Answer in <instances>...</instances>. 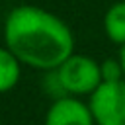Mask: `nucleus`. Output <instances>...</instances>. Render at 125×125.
I'll return each mask as SVG.
<instances>
[{
  "label": "nucleus",
  "mask_w": 125,
  "mask_h": 125,
  "mask_svg": "<svg viewBox=\"0 0 125 125\" xmlns=\"http://www.w3.org/2000/svg\"><path fill=\"white\" fill-rule=\"evenodd\" d=\"M4 47L25 66L35 70H55L74 53V35L57 14L20 4L12 8L4 21Z\"/></svg>",
  "instance_id": "nucleus-1"
},
{
  "label": "nucleus",
  "mask_w": 125,
  "mask_h": 125,
  "mask_svg": "<svg viewBox=\"0 0 125 125\" xmlns=\"http://www.w3.org/2000/svg\"><path fill=\"white\" fill-rule=\"evenodd\" d=\"M43 125H96V119L88 102L78 96H64L51 102Z\"/></svg>",
  "instance_id": "nucleus-4"
},
{
  "label": "nucleus",
  "mask_w": 125,
  "mask_h": 125,
  "mask_svg": "<svg viewBox=\"0 0 125 125\" xmlns=\"http://www.w3.org/2000/svg\"><path fill=\"white\" fill-rule=\"evenodd\" d=\"M88 104L96 125H125V78L117 82H102L88 96Z\"/></svg>",
  "instance_id": "nucleus-3"
},
{
  "label": "nucleus",
  "mask_w": 125,
  "mask_h": 125,
  "mask_svg": "<svg viewBox=\"0 0 125 125\" xmlns=\"http://www.w3.org/2000/svg\"><path fill=\"white\" fill-rule=\"evenodd\" d=\"M104 33L111 43H115L119 47L125 45V0H119L105 10Z\"/></svg>",
  "instance_id": "nucleus-5"
},
{
  "label": "nucleus",
  "mask_w": 125,
  "mask_h": 125,
  "mask_svg": "<svg viewBox=\"0 0 125 125\" xmlns=\"http://www.w3.org/2000/svg\"><path fill=\"white\" fill-rule=\"evenodd\" d=\"M102 78H104V82L123 80L125 72H123L121 61L119 59H105V61H102Z\"/></svg>",
  "instance_id": "nucleus-8"
},
{
  "label": "nucleus",
  "mask_w": 125,
  "mask_h": 125,
  "mask_svg": "<svg viewBox=\"0 0 125 125\" xmlns=\"http://www.w3.org/2000/svg\"><path fill=\"white\" fill-rule=\"evenodd\" d=\"M41 86H43V92H45L47 96H51L53 100H59V98L68 96V94L64 92V86H62V82H61V78H59L57 68H55V70H47V72L43 74Z\"/></svg>",
  "instance_id": "nucleus-7"
},
{
  "label": "nucleus",
  "mask_w": 125,
  "mask_h": 125,
  "mask_svg": "<svg viewBox=\"0 0 125 125\" xmlns=\"http://www.w3.org/2000/svg\"><path fill=\"white\" fill-rule=\"evenodd\" d=\"M117 59L121 61V66H123V72H125V45L119 47V55H117Z\"/></svg>",
  "instance_id": "nucleus-9"
},
{
  "label": "nucleus",
  "mask_w": 125,
  "mask_h": 125,
  "mask_svg": "<svg viewBox=\"0 0 125 125\" xmlns=\"http://www.w3.org/2000/svg\"><path fill=\"white\" fill-rule=\"evenodd\" d=\"M21 61L6 47H2L0 51V90L4 94H8L10 90H14L21 78Z\"/></svg>",
  "instance_id": "nucleus-6"
},
{
  "label": "nucleus",
  "mask_w": 125,
  "mask_h": 125,
  "mask_svg": "<svg viewBox=\"0 0 125 125\" xmlns=\"http://www.w3.org/2000/svg\"><path fill=\"white\" fill-rule=\"evenodd\" d=\"M59 78L64 86V92L68 96H92L100 84L102 78V62L88 55H76L72 53L59 68Z\"/></svg>",
  "instance_id": "nucleus-2"
}]
</instances>
